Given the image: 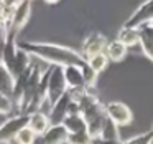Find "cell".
<instances>
[{"instance_id": "6da1fadb", "label": "cell", "mask_w": 153, "mask_h": 144, "mask_svg": "<svg viewBox=\"0 0 153 144\" xmlns=\"http://www.w3.org/2000/svg\"><path fill=\"white\" fill-rule=\"evenodd\" d=\"M36 53H40L41 57L48 58L51 61H56L59 65H76V66L84 68L87 65V61L81 57L77 51L71 50V48H64V47H54V45H43V47H36Z\"/></svg>"}, {"instance_id": "7a4b0ae2", "label": "cell", "mask_w": 153, "mask_h": 144, "mask_svg": "<svg viewBox=\"0 0 153 144\" xmlns=\"http://www.w3.org/2000/svg\"><path fill=\"white\" fill-rule=\"evenodd\" d=\"M105 114L112 123H115L117 126H127V124L132 123L133 114L132 109L127 106L125 103H120V101H110L109 104H105Z\"/></svg>"}, {"instance_id": "3957f363", "label": "cell", "mask_w": 153, "mask_h": 144, "mask_svg": "<svg viewBox=\"0 0 153 144\" xmlns=\"http://www.w3.org/2000/svg\"><path fill=\"white\" fill-rule=\"evenodd\" d=\"M153 20V0H145L143 4L133 10V14L127 18L123 27H132V28H140L142 25H146Z\"/></svg>"}, {"instance_id": "277c9868", "label": "cell", "mask_w": 153, "mask_h": 144, "mask_svg": "<svg viewBox=\"0 0 153 144\" xmlns=\"http://www.w3.org/2000/svg\"><path fill=\"white\" fill-rule=\"evenodd\" d=\"M64 80H66V86H69L74 91H81L82 88H86V81H84L82 68L76 66V65H68L63 68Z\"/></svg>"}, {"instance_id": "5b68a950", "label": "cell", "mask_w": 153, "mask_h": 144, "mask_svg": "<svg viewBox=\"0 0 153 144\" xmlns=\"http://www.w3.org/2000/svg\"><path fill=\"white\" fill-rule=\"evenodd\" d=\"M107 43H109V41H107V38L104 37L102 33L89 35V37L86 38V41H84V45H82L84 57L91 58V57H94V55H97V53H104Z\"/></svg>"}, {"instance_id": "8992f818", "label": "cell", "mask_w": 153, "mask_h": 144, "mask_svg": "<svg viewBox=\"0 0 153 144\" xmlns=\"http://www.w3.org/2000/svg\"><path fill=\"white\" fill-rule=\"evenodd\" d=\"M64 93H66V80H64V73H63L61 68H54L53 76H51V83H50L51 103L54 104Z\"/></svg>"}, {"instance_id": "52a82bcc", "label": "cell", "mask_w": 153, "mask_h": 144, "mask_svg": "<svg viewBox=\"0 0 153 144\" xmlns=\"http://www.w3.org/2000/svg\"><path fill=\"white\" fill-rule=\"evenodd\" d=\"M127 51H128V48H127L125 45L120 43L119 40H114V41H109V43H107L104 53L109 58V61H122L123 58L127 57Z\"/></svg>"}, {"instance_id": "ba28073f", "label": "cell", "mask_w": 153, "mask_h": 144, "mask_svg": "<svg viewBox=\"0 0 153 144\" xmlns=\"http://www.w3.org/2000/svg\"><path fill=\"white\" fill-rule=\"evenodd\" d=\"M117 40L120 43H123L127 48L128 47H135L140 41V30L138 28H132V27H122L117 33Z\"/></svg>"}, {"instance_id": "9c48e42d", "label": "cell", "mask_w": 153, "mask_h": 144, "mask_svg": "<svg viewBox=\"0 0 153 144\" xmlns=\"http://www.w3.org/2000/svg\"><path fill=\"white\" fill-rule=\"evenodd\" d=\"M64 141H68V131L63 124L48 127V131L45 133V142L46 144H61Z\"/></svg>"}, {"instance_id": "30bf717a", "label": "cell", "mask_w": 153, "mask_h": 144, "mask_svg": "<svg viewBox=\"0 0 153 144\" xmlns=\"http://www.w3.org/2000/svg\"><path fill=\"white\" fill-rule=\"evenodd\" d=\"M28 123H30L28 127H30L35 134H45L48 131V127H50V121H48V118L45 116L43 113H38V114H35V116H31Z\"/></svg>"}, {"instance_id": "8fae6325", "label": "cell", "mask_w": 153, "mask_h": 144, "mask_svg": "<svg viewBox=\"0 0 153 144\" xmlns=\"http://www.w3.org/2000/svg\"><path fill=\"white\" fill-rule=\"evenodd\" d=\"M107 63H109V58L105 57V53H97V55H94V57L87 58V66H89L96 75L105 70Z\"/></svg>"}, {"instance_id": "7c38bea8", "label": "cell", "mask_w": 153, "mask_h": 144, "mask_svg": "<svg viewBox=\"0 0 153 144\" xmlns=\"http://www.w3.org/2000/svg\"><path fill=\"white\" fill-rule=\"evenodd\" d=\"M153 141V131H145L142 134H137V136L130 137V139L123 141L122 144H150Z\"/></svg>"}, {"instance_id": "4fadbf2b", "label": "cell", "mask_w": 153, "mask_h": 144, "mask_svg": "<svg viewBox=\"0 0 153 144\" xmlns=\"http://www.w3.org/2000/svg\"><path fill=\"white\" fill-rule=\"evenodd\" d=\"M35 136H36V134L27 126V127H22L15 137H17L18 144H33L35 142Z\"/></svg>"}, {"instance_id": "5bb4252c", "label": "cell", "mask_w": 153, "mask_h": 144, "mask_svg": "<svg viewBox=\"0 0 153 144\" xmlns=\"http://www.w3.org/2000/svg\"><path fill=\"white\" fill-rule=\"evenodd\" d=\"M28 15H30V4H28V2L20 4L18 8L15 10V22H17L18 25H23Z\"/></svg>"}, {"instance_id": "9a60e30c", "label": "cell", "mask_w": 153, "mask_h": 144, "mask_svg": "<svg viewBox=\"0 0 153 144\" xmlns=\"http://www.w3.org/2000/svg\"><path fill=\"white\" fill-rule=\"evenodd\" d=\"M94 144H122L123 141H105V139H100V137H96L92 139Z\"/></svg>"}, {"instance_id": "2e32d148", "label": "cell", "mask_w": 153, "mask_h": 144, "mask_svg": "<svg viewBox=\"0 0 153 144\" xmlns=\"http://www.w3.org/2000/svg\"><path fill=\"white\" fill-rule=\"evenodd\" d=\"M2 4H4L7 8H12V7H17V5H20L22 0H2Z\"/></svg>"}, {"instance_id": "e0dca14e", "label": "cell", "mask_w": 153, "mask_h": 144, "mask_svg": "<svg viewBox=\"0 0 153 144\" xmlns=\"http://www.w3.org/2000/svg\"><path fill=\"white\" fill-rule=\"evenodd\" d=\"M48 4H54V2H58V0H46Z\"/></svg>"}, {"instance_id": "ac0fdd59", "label": "cell", "mask_w": 153, "mask_h": 144, "mask_svg": "<svg viewBox=\"0 0 153 144\" xmlns=\"http://www.w3.org/2000/svg\"><path fill=\"white\" fill-rule=\"evenodd\" d=\"M150 23H152V25H153V20H152V22H150Z\"/></svg>"}, {"instance_id": "d6986e66", "label": "cell", "mask_w": 153, "mask_h": 144, "mask_svg": "<svg viewBox=\"0 0 153 144\" xmlns=\"http://www.w3.org/2000/svg\"><path fill=\"white\" fill-rule=\"evenodd\" d=\"M150 144H153V141H152V142H150Z\"/></svg>"}, {"instance_id": "ffe728a7", "label": "cell", "mask_w": 153, "mask_h": 144, "mask_svg": "<svg viewBox=\"0 0 153 144\" xmlns=\"http://www.w3.org/2000/svg\"><path fill=\"white\" fill-rule=\"evenodd\" d=\"M152 131H153V126H152Z\"/></svg>"}]
</instances>
